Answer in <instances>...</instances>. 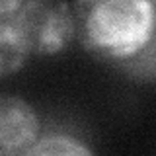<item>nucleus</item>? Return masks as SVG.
I'll use <instances>...</instances> for the list:
<instances>
[{"label":"nucleus","instance_id":"f257e3e1","mask_svg":"<svg viewBox=\"0 0 156 156\" xmlns=\"http://www.w3.org/2000/svg\"><path fill=\"white\" fill-rule=\"evenodd\" d=\"M76 41L109 65L133 55L156 27L152 0H74Z\"/></svg>","mask_w":156,"mask_h":156},{"label":"nucleus","instance_id":"f03ea898","mask_svg":"<svg viewBox=\"0 0 156 156\" xmlns=\"http://www.w3.org/2000/svg\"><path fill=\"white\" fill-rule=\"evenodd\" d=\"M14 22L29 55L55 57L76 41L74 12L66 0H26Z\"/></svg>","mask_w":156,"mask_h":156},{"label":"nucleus","instance_id":"7ed1b4c3","mask_svg":"<svg viewBox=\"0 0 156 156\" xmlns=\"http://www.w3.org/2000/svg\"><path fill=\"white\" fill-rule=\"evenodd\" d=\"M39 135L35 107L20 96H0V154H27Z\"/></svg>","mask_w":156,"mask_h":156},{"label":"nucleus","instance_id":"20e7f679","mask_svg":"<svg viewBox=\"0 0 156 156\" xmlns=\"http://www.w3.org/2000/svg\"><path fill=\"white\" fill-rule=\"evenodd\" d=\"M29 53L22 41L14 14H0V78L22 70Z\"/></svg>","mask_w":156,"mask_h":156},{"label":"nucleus","instance_id":"39448f33","mask_svg":"<svg viewBox=\"0 0 156 156\" xmlns=\"http://www.w3.org/2000/svg\"><path fill=\"white\" fill-rule=\"evenodd\" d=\"M121 74L140 84H154L156 82V27L146 41L133 55L113 65Z\"/></svg>","mask_w":156,"mask_h":156},{"label":"nucleus","instance_id":"423d86ee","mask_svg":"<svg viewBox=\"0 0 156 156\" xmlns=\"http://www.w3.org/2000/svg\"><path fill=\"white\" fill-rule=\"evenodd\" d=\"M29 156H88L92 148L84 140L76 139L74 135L62 131H49L41 133L39 139L29 148Z\"/></svg>","mask_w":156,"mask_h":156},{"label":"nucleus","instance_id":"0eeeda50","mask_svg":"<svg viewBox=\"0 0 156 156\" xmlns=\"http://www.w3.org/2000/svg\"><path fill=\"white\" fill-rule=\"evenodd\" d=\"M26 0H0V14H14Z\"/></svg>","mask_w":156,"mask_h":156},{"label":"nucleus","instance_id":"6e6552de","mask_svg":"<svg viewBox=\"0 0 156 156\" xmlns=\"http://www.w3.org/2000/svg\"><path fill=\"white\" fill-rule=\"evenodd\" d=\"M152 8H154V18H156V0H152Z\"/></svg>","mask_w":156,"mask_h":156}]
</instances>
